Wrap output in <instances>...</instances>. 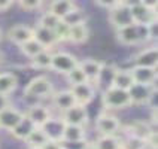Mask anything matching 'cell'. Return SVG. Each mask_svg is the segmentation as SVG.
I'll use <instances>...</instances> for the list:
<instances>
[{
	"mask_svg": "<svg viewBox=\"0 0 158 149\" xmlns=\"http://www.w3.org/2000/svg\"><path fill=\"white\" fill-rule=\"evenodd\" d=\"M78 64H79V60L73 54L67 52V51H54L49 70L66 76V75L70 70H73Z\"/></svg>",
	"mask_w": 158,
	"mask_h": 149,
	"instance_id": "8992f818",
	"label": "cell"
},
{
	"mask_svg": "<svg viewBox=\"0 0 158 149\" xmlns=\"http://www.w3.org/2000/svg\"><path fill=\"white\" fill-rule=\"evenodd\" d=\"M8 39L19 48L26 42L35 39V28L27 24H15L8 30Z\"/></svg>",
	"mask_w": 158,
	"mask_h": 149,
	"instance_id": "30bf717a",
	"label": "cell"
},
{
	"mask_svg": "<svg viewBox=\"0 0 158 149\" xmlns=\"http://www.w3.org/2000/svg\"><path fill=\"white\" fill-rule=\"evenodd\" d=\"M66 79H67V82H69L70 87H75V85L85 84V82H87V78H85V75H84L82 69L79 67V64L73 69V70H70L67 75H66Z\"/></svg>",
	"mask_w": 158,
	"mask_h": 149,
	"instance_id": "d6a6232c",
	"label": "cell"
},
{
	"mask_svg": "<svg viewBox=\"0 0 158 149\" xmlns=\"http://www.w3.org/2000/svg\"><path fill=\"white\" fill-rule=\"evenodd\" d=\"M130 73H131L133 82L137 84V85H145V87H155L157 85V69L131 66Z\"/></svg>",
	"mask_w": 158,
	"mask_h": 149,
	"instance_id": "7c38bea8",
	"label": "cell"
},
{
	"mask_svg": "<svg viewBox=\"0 0 158 149\" xmlns=\"http://www.w3.org/2000/svg\"><path fill=\"white\" fill-rule=\"evenodd\" d=\"M133 84H134V82H133L130 69H118V67L115 69L110 87H115V88H119V89L127 91V89L131 87Z\"/></svg>",
	"mask_w": 158,
	"mask_h": 149,
	"instance_id": "cb8c5ba5",
	"label": "cell"
},
{
	"mask_svg": "<svg viewBox=\"0 0 158 149\" xmlns=\"http://www.w3.org/2000/svg\"><path fill=\"white\" fill-rule=\"evenodd\" d=\"M3 61H5V54H3L2 51H0V64H2Z\"/></svg>",
	"mask_w": 158,
	"mask_h": 149,
	"instance_id": "b9f144b4",
	"label": "cell"
},
{
	"mask_svg": "<svg viewBox=\"0 0 158 149\" xmlns=\"http://www.w3.org/2000/svg\"><path fill=\"white\" fill-rule=\"evenodd\" d=\"M18 8L24 12H35V10L44 8V2H40V0H19Z\"/></svg>",
	"mask_w": 158,
	"mask_h": 149,
	"instance_id": "e575fe53",
	"label": "cell"
},
{
	"mask_svg": "<svg viewBox=\"0 0 158 149\" xmlns=\"http://www.w3.org/2000/svg\"><path fill=\"white\" fill-rule=\"evenodd\" d=\"M51 98H52V105L55 106V109L60 110L61 114L76 105V100L72 94L70 88H66V89H61V91H54Z\"/></svg>",
	"mask_w": 158,
	"mask_h": 149,
	"instance_id": "ac0fdd59",
	"label": "cell"
},
{
	"mask_svg": "<svg viewBox=\"0 0 158 149\" xmlns=\"http://www.w3.org/2000/svg\"><path fill=\"white\" fill-rule=\"evenodd\" d=\"M107 14H109V17H107L109 23L115 30H119V28L134 24L131 17V10H130V2H121L119 0L118 5Z\"/></svg>",
	"mask_w": 158,
	"mask_h": 149,
	"instance_id": "5b68a950",
	"label": "cell"
},
{
	"mask_svg": "<svg viewBox=\"0 0 158 149\" xmlns=\"http://www.w3.org/2000/svg\"><path fill=\"white\" fill-rule=\"evenodd\" d=\"M88 109L85 106L75 105L73 107L67 109L66 112L61 114V119L67 125H79V127H85L88 124Z\"/></svg>",
	"mask_w": 158,
	"mask_h": 149,
	"instance_id": "8fae6325",
	"label": "cell"
},
{
	"mask_svg": "<svg viewBox=\"0 0 158 149\" xmlns=\"http://www.w3.org/2000/svg\"><path fill=\"white\" fill-rule=\"evenodd\" d=\"M14 6V2L12 0H0V12H5Z\"/></svg>",
	"mask_w": 158,
	"mask_h": 149,
	"instance_id": "60d3db41",
	"label": "cell"
},
{
	"mask_svg": "<svg viewBox=\"0 0 158 149\" xmlns=\"http://www.w3.org/2000/svg\"><path fill=\"white\" fill-rule=\"evenodd\" d=\"M76 6H78V3H75L72 0H54V2H51L48 5L46 10H49L54 17H57L61 21L63 18L66 17L70 10H73Z\"/></svg>",
	"mask_w": 158,
	"mask_h": 149,
	"instance_id": "44dd1931",
	"label": "cell"
},
{
	"mask_svg": "<svg viewBox=\"0 0 158 149\" xmlns=\"http://www.w3.org/2000/svg\"><path fill=\"white\" fill-rule=\"evenodd\" d=\"M79 67L84 72L88 84L96 87L100 72L103 69V61H100L97 58H84V60H79Z\"/></svg>",
	"mask_w": 158,
	"mask_h": 149,
	"instance_id": "5bb4252c",
	"label": "cell"
},
{
	"mask_svg": "<svg viewBox=\"0 0 158 149\" xmlns=\"http://www.w3.org/2000/svg\"><path fill=\"white\" fill-rule=\"evenodd\" d=\"M72 91V94L76 100V105L79 106H85L87 107L96 97V87L91 85V84H79V85H75V87H69Z\"/></svg>",
	"mask_w": 158,
	"mask_h": 149,
	"instance_id": "2e32d148",
	"label": "cell"
},
{
	"mask_svg": "<svg viewBox=\"0 0 158 149\" xmlns=\"http://www.w3.org/2000/svg\"><path fill=\"white\" fill-rule=\"evenodd\" d=\"M64 125H66V124L63 122L61 116H60V118H54L52 116V118L45 124L44 127H40V128L45 131V134L48 136L49 140L61 142V134H63V130H64Z\"/></svg>",
	"mask_w": 158,
	"mask_h": 149,
	"instance_id": "7402d4cb",
	"label": "cell"
},
{
	"mask_svg": "<svg viewBox=\"0 0 158 149\" xmlns=\"http://www.w3.org/2000/svg\"><path fill=\"white\" fill-rule=\"evenodd\" d=\"M27 118L31 121V124L35 127H44L52 118V112L48 106H45L44 103H33L27 107V110L24 112Z\"/></svg>",
	"mask_w": 158,
	"mask_h": 149,
	"instance_id": "ba28073f",
	"label": "cell"
},
{
	"mask_svg": "<svg viewBox=\"0 0 158 149\" xmlns=\"http://www.w3.org/2000/svg\"><path fill=\"white\" fill-rule=\"evenodd\" d=\"M63 149H69V148H66V146H63Z\"/></svg>",
	"mask_w": 158,
	"mask_h": 149,
	"instance_id": "ee69618b",
	"label": "cell"
},
{
	"mask_svg": "<svg viewBox=\"0 0 158 149\" xmlns=\"http://www.w3.org/2000/svg\"><path fill=\"white\" fill-rule=\"evenodd\" d=\"M19 51L23 52V55H26L27 58L31 60L37 54H40L42 51H45V48L40 43H37L35 39H31V40L26 42L24 45H21V46H19Z\"/></svg>",
	"mask_w": 158,
	"mask_h": 149,
	"instance_id": "4dcf8cb0",
	"label": "cell"
},
{
	"mask_svg": "<svg viewBox=\"0 0 158 149\" xmlns=\"http://www.w3.org/2000/svg\"><path fill=\"white\" fill-rule=\"evenodd\" d=\"M52 52L54 51H48L45 49L40 54H37L30 60V67L33 70H49L51 67V60H52Z\"/></svg>",
	"mask_w": 158,
	"mask_h": 149,
	"instance_id": "4316f807",
	"label": "cell"
},
{
	"mask_svg": "<svg viewBox=\"0 0 158 149\" xmlns=\"http://www.w3.org/2000/svg\"><path fill=\"white\" fill-rule=\"evenodd\" d=\"M18 88V76L12 72H0V94L9 97Z\"/></svg>",
	"mask_w": 158,
	"mask_h": 149,
	"instance_id": "603a6c76",
	"label": "cell"
},
{
	"mask_svg": "<svg viewBox=\"0 0 158 149\" xmlns=\"http://www.w3.org/2000/svg\"><path fill=\"white\" fill-rule=\"evenodd\" d=\"M35 40L40 43L48 51H55V46L60 43V39L55 33V30H49L40 26H35Z\"/></svg>",
	"mask_w": 158,
	"mask_h": 149,
	"instance_id": "9a60e30c",
	"label": "cell"
},
{
	"mask_svg": "<svg viewBox=\"0 0 158 149\" xmlns=\"http://www.w3.org/2000/svg\"><path fill=\"white\" fill-rule=\"evenodd\" d=\"M88 39H89V27L87 26V23L78 24L75 27H69V40L67 42L75 45H82Z\"/></svg>",
	"mask_w": 158,
	"mask_h": 149,
	"instance_id": "d4e9b609",
	"label": "cell"
},
{
	"mask_svg": "<svg viewBox=\"0 0 158 149\" xmlns=\"http://www.w3.org/2000/svg\"><path fill=\"white\" fill-rule=\"evenodd\" d=\"M60 23H61V21L57 17H54L49 10H45L44 14H42V17H40V19H39V24H37V26L49 28V30H55L57 27L60 26Z\"/></svg>",
	"mask_w": 158,
	"mask_h": 149,
	"instance_id": "836d02e7",
	"label": "cell"
},
{
	"mask_svg": "<svg viewBox=\"0 0 158 149\" xmlns=\"http://www.w3.org/2000/svg\"><path fill=\"white\" fill-rule=\"evenodd\" d=\"M130 10H131L133 23L139 26H148L154 21H158V14L149 10L143 5V2H130Z\"/></svg>",
	"mask_w": 158,
	"mask_h": 149,
	"instance_id": "52a82bcc",
	"label": "cell"
},
{
	"mask_svg": "<svg viewBox=\"0 0 158 149\" xmlns=\"http://www.w3.org/2000/svg\"><path fill=\"white\" fill-rule=\"evenodd\" d=\"M146 106L151 109V112H158V97H157V88H154V91L151 93L149 98L146 101Z\"/></svg>",
	"mask_w": 158,
	"mask_h": 149,
	"instance_id": "8d00e7d4",
	"label": "cell"
},
{
	"mask_svg": "<svg viewBox=\"0 0 158 149\" xmlns=\"http://www.w3.org/2000/svg\"><path fill=\"white\" fill-rule=\"evenodd\" d=\"M48 140H49V139H48V136L45 134L44 130L39 128V127H35V130L30 133V136L24 140V143L27 145L28 149H42V146H44Z\"/></svg>",
	"mask_w": 158,
	"mask_h": 149,
	"instance_id": "83f0119b",
	"label": "cell"
},
{
	"mask_svg": "<svg viewBox=\"0 0 158 149\" xmlns=\"http://www.w3.org/2000/svg\"><path fill=\"white\" fill-rule=\"evenodd\" d=\"M121 146L124 149H148L146 140L136 136H124L121 137Z\"/></svg>",
	"mask_w": 158,
	"mask_h": 149,
	"instance_id": "1f68e13d",
	"label": "cell"
},
{
	"mask_svg": "<svg viewBox=\"0 0 158 149\" xmlns=\"http://www.w3.org/2000/svg\"><path fill=\"white\" fill-rule=\"evenodd\" d=\"M146 30H148V39H149V43L151 42H155L157 40V36H158V23L154 21L146 26Z\"/></svg>",
	"mask_w": 158,
	"mask_h": 149,
	"instance_id": "d590c367",
	"label": "cell"
},
{
	"mask_svg": "<svg viewBox=\"0 0 158 149\" xmlns=\"http://www.w3.org/2000/svg\"><path fill=\"white\" fill-rule=\"evenodd\" d=\"M35 130V125L31 124V121L27 118L26 115H24V118L21 119V122L18 124L17 127L10 131V134L17 139V140H21V142H24L30 136V133Z\"/></svg>",
	"mask_w": 158,
	"mask_h": 149,
	"instance_id": "f1b7e54d",
	"label": "cell"
},
{
	"mask_svg": "<svg viewBox=\"0 0 158 149\" xmlns=\"http://www.w3.org/2000/svg\"><path fill=\"white\" fill-rule=\"evenodd\" d=\"M0 40H2V30H0Z\"/></svg>",
	"mask_w": 158,
	"mask_h": 149,
	"instance_id": "7bdbcfd3",
	"label": "cell"
},
{
	"mask_svg": "<svg viewBox=\"0 0 158 149\" xmlns=\"http://www.w3.org/2000/svg\"><path fill=\"white\" fill-rule=\"evenodd\" d=\"M87 133H85V127H79V125H64V130L61 134V143H76V142L85 140Z\"/></svg>",
	"mask_w": 158,
	"mask_h": 149,
	"instance_id": "ffe728a7",
	"label": "cell"
},
{
	"mask_svg": "<svg viewBox=\"0 0 158 149\" xmlns=\"http://www.w3.org/2000/svg\"><path fill=\"white\" fill-rule=\"evenodd\" d=\"M118 2H119V0H112V2H100V0H97L96 5L98 8H102V9H105V10H107V12H110V10L118 5Z\"/></svg>",
	"mask_w": 158,
	"mask_h": 149,
	"instance_id": "74e56055",
	"label": "cell"
},
{
	"mask_svg": "<svg viewBox=\"0 0 158 149\" xmlns=\"http://www.w3.org/2000/svg\"><path fill=\"white\" fill-rule=\"evenodd\" d=\"M42 149H63V143L58 140H48L42 146Z\"/></svg>",
	"mask_w": 158,
	"mask_h": 149,
	"instance_id": "f35d334b",
	"label": "cell"
},
{
	"mask_svg": "<svg viewBox=\"0 0 158 149\" xmlns=\"http://www.w3.org/2000/svg\"><path fill=\"white\" fill-rule=\"evenodd\" d=\"M61 23L63 24H66L67 27H75V26H78V24H84V23H87V15H85L84 9L78 5L73 10H70L66 17L63 18Z\"/></svg>",
	"mask_w": 158,
	"mask_h": 149,
	"instance_id": "f546056e",
	"label": "cell"
},
{
	"mask_svg": "<svg viewBox=\"0 0 158 149\" xmlns=\"http://www.w3.org/2000/svg\"><path fill=\"white\" fill-rule=\"evenodd\" d=\"M152 131H157V128L148 121L136 119V121H133L131 124H128L125 127V136H136V137H140V139H145V140Z\"/></svg>",
	"mask_w": 158,
	"mask_h": 149,
	"instance_id": "d6986e66",
	"label": "cell"
},
{
	"mask_svg": "<svg viewBox=\"0 0 158 149\" xmlns=\"http://www.w3.org/2000/svg\"><path fill=\"white\" fill-rule=\"evenodd\" d=\"M155 87H145V85H137V84H133L131 87L127 89L128 96H130V101L131 106H146V101L149 98L151 93L154 91Z\"/></svg>",
	"mask_w": 158,
	"mask_h": 149,
	"instance_id": "e0dca14e",
	"label": "cell"
},
{
	"mask_svg": "<svg viewBox=\"0 0 158 149\" xmlns=\"http://www.w3.org/2000/svg\"><path fill=\"white\" fill-rule=\"evenodd\" d=\"M9 106H10V100H9V97L2 96V94H0V112H3L5 109H8Z\"/></svg>",
	"mask_w": 158,
	"mask_h": 149,
	"instance_id": "ab89813d",
	"label": "cell"
},
{
	"mask_svg": "<svg viewBox=\"0 0 158 149\" xmlns=\"http://www.w3.org/2000/svg\"><path fill=\"white\" fill-rule=\"evenodd\" d=\"M115 37L118 43L124 46H139L143 43H149L146 26H139V24H131L119 30H115Z\"/></svg>",
	"mask_w": 158,
	"mask_h": 149,
	"instance_id": "7a4b0ae2",
	"label": "cell"
},
{
	"mask_svg": "<svg viewBox=\"0 0 158 149\" xmlns=\"http://www.w3.org/2000/svg\"><path fill=\"white\" fill-rule=\"evenodd\" d=\"M94 128L98 133V136H119L123 125L116 115L105 110L96 118Z\"/></svg>",
	"mask_w": 158,
	"mask_h": 149,
	"instance_id": "277c9868",
	"label": "cell"
},
{
	"mask_svg": "<svg viewBox=\"0 0 158 149\" xmlns=\"http://www.w3.org/2000/svg\"><path fill=\"white\" fill-rule=\"evenodd\" d=\"M54 91L55 89L52 81L45 75H39L30 79L28 84L24 87V97L27 100H36L37 103H40L46 98H51Z\"/></svg>",
	"mask_w": 158,
	"mask_h": 149,
	"instance_id": "6da1fadb",
	"label": "cell"
},
{
	"mask_svg": "<svg viewBox=\"0 0 158 149\" xmlns=\"http://www.w3.org/2000/svg\"><path fill=\"white\" fill-rule=\"evenodd\" d=\"M133 66L157 69L158 67V48H157V45L152 43V45H149V46L140 49L139 52L133 57Z\"/></svg>",
	"mask_w": 158,
	"mask_h": 149,
	"instance_id": "9c48e42d",
	"label": "cell"
},
{
	"mask_svg": "<svg viewBox=\"0 0 158 149\" xmlns=\"http://www.w3.org/2000/svg\"><path fill=\"white\" fill-rule=\"evenodd\" d=\"M24 118V112L19 110L14 106H9L8 109H5L3 112H0V130L10 133L18 124L21 122V119Z\"/></svg>",
	"mask_w": 158,
	"mask_h": 149,
	"instance_id": "4fadbf2b",
	"label": "cell"
},
{
	"mask_svg": "<svg viewBox=\"0 0 158 149\" xmlns=\"http://www.w3.org/2000/svg\"><path fill=\"white\" fill-rule=\"evenodd\" d=\"M119 149H124V148H123V146H121V148H119Z\"/></svg>",
	"mask_w": 158,
	"mask_h": 149,
	"instance_id": "f6af8a7d",
	"label": "cell"
},
{
	"mask_svg": "<svg viewBox=\"0 0 158 149\" xmlns=\"http://www.w3.org/2000/svg\"><path fill=\"white\" fill-rule=\"evenodd\" d=\"M102 106L106 112H115V110L131 107V101L127 91L109 87L102 91Z\"/></svg>",
	"mask_w": 158,
	"mask_h": 149,
	"instance_id": "3957f363",
	"label": "cell"
},
{
	"mask_svg": "<svg viewBox=\"0 0 158 149\" xmlns=\"http://www.w3.org/2000/svg\"><path fill=\"white\" fill-rule=\"evenodd\" d=\"M121 137L119 136H98L94 143L89 145V149H119Z\"/></svg>",
	"mask_w": 158,
	"mask_h": 149,
	"instance_id": "484cf974",
	"label": "cell"
}]
</instances>
